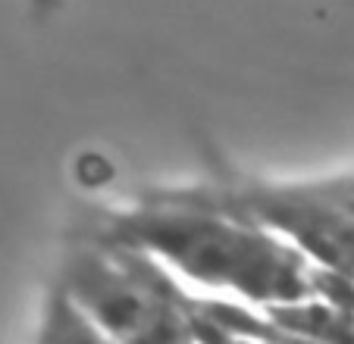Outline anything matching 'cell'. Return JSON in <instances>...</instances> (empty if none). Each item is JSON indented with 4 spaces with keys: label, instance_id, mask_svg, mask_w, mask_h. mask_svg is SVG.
Returning <instances> with one entry per match:
<instances>
[{
    "label": "cell",
    "instance_id": "6da1fadb",
    "mask_svg": "<svg viewBox=\"0 0 354 344\" xmlns=\"http://www.w3.org/2000/svg\"><path fill=\"white\" fill-rule=\"evenodd\" d=\"M113 232L145 247L176 278L229 298L223 304L241 300L254 313H276L326 294V276L301 247L241 207L160 200L116 216Z\"/></svg>",
    "mask_w": 354,
    "mask_h": 344
},
{
    "label": "cell",
    "instance_id": "7a4b0ae2",
    "mask_svg": "<svg viewBox=\"0 0 354 344\" xmlns=\"http://www.w3.org/2000/svg\"><path fill=\"white\" fill-rule=\"evenodd\" d=\"M57 294L110 344H201L192 294L116 232L69 247Z\"/></svg>",
    "mask_w": 354,
    "mask_h": 344
},
{
    "label": "cell",
    "instance_id": "3957f363",
    "mask_svg": "<svg viewBox=\"0 0 354 344\" xmlns=\"http://www.w3.org/2000/svg\"><path fill=\"white\" fill-rule=\"evenodd\" d=\"M38 344H110L107 338H100L79 313L69 307V300L63 294L54 292L47 316L41 323Z\"/></svg>",
    "mask_w": 354,
    "mask_h": 344
}]
</instances>
